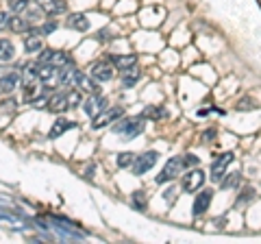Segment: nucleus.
Returning <instances> with one entry per match:
<instances>
[{
  "label": "nucleus",
  "mask_w": 261,
  "mask_h": 244,
  "mask_svg": "<svg viewBox=\"0 0 261 244\" xmlns=\"http://www.w3.org/2000/svg\"><path fill=\"white\" fill-rule=\"evenodd\" d=\"M144 127H146V118L137 116V118H124V120L116 122V125H113V131L122 133L124 140H133V137L144 133Z\"/></svg>",
  "instance_id": "obj_1"
},
{
  "label": "nucleus",
  "mask_w": 261,
  "mask_h": 244,
  "mask_svg": "<svg viewBox=\"0 0 261 244\" xmlns=\"http://www.w3.org/2000/svg\"><path fill=\"white\" fill-rule=\"evenodd\" d=\"M205 170L202 168H192L190 173H185L183 175V181H181V190L187 192V194H196L200 188H202V183H205Z\"/></svg>",
  "instance_id": "obj_2"
},
{
  "label": "nucleus",
  "mask_w": 261,
  "mask_h": 244,
  "mask_svg": "<svg viewBox=\"0 0 261 244\" xmlns=\"http://www.w3.org/2000/svg\"><path fill=\"white\" fill-rule=\"evenodd\" d=\"M185 170L183 166V157L176 155V157H170L166 161V166H163V170L157 175V183H166V181H172V179H176L178 175H181Z\"/></svg>",
  "instance_id": "obj_3"
},
{
  "label": "nucleus",
  "mask_w": 261,
  "mask_h": 244,
  "mask_svg": "<svg viewBox=\"0 0 261 244\" xmlns=\"http://www.w3.org/2000/svg\"><path fill=\"white\" fill-rule=\"evenodd\" d=\"M37 61H44V63H50L55 68H63V66H70L72 63V57L63 51H53V48H44L39 53V59Z\"/></svg>",
  "instance_id": "obj_4"
},
{
  "label": "nucleus",
  "mask_w": 261,
  "mask_h": 244,
  "mask_svg": "<svg viewBox=\"0 0 261 244\" xmlns=\"http://www.w3.org/2000/svg\"><path fill=\"white\" fill-rule=\"evenodd\" d=\"M124 116V107H107L100 113H96L92 120V129H105L107 125H111L113 120H120Z\"/></svg>",
  "instance_id": "obj_5"
},
{
  "label": "nucleus",
  "mask_w": 261,
  "mask_h": 244,
  "mask_svg": "<svg viewBox=\"0 0 261 244\" xmlns=\"http://www.w3.org/2000/svg\"><path fill=\"white\" fill-rule=\"evenodd\" d=\"M157 159H159V153L157 151H148V153H142V155H137L135 161L130 166H133V175H144V173H148V170L157 164Z\"/></svg>",
  "instance_id": "obj_6"
},
{
  "label": "nucleus",
  "mask_w": 261,
  "mask_h": 244,
  "mask_svg": "<svg viewBox=\"0 0 261 244\" xmlns=\"http://www.w3.org/2000/svg\"><path fill=\"white\" fill-rule=\"evenodd\" d=\"M233 157H235L233 153L226 151L222 155H218V159H214V164H211V179H214V181H220V179L226 175V168L233 161Z\"/></svg>",
  "instance_id": "obj_7"
},
{
  "label": "nucleus",
  "mask_w": 261,
  "mask_h": 244,
  "mask_svg": "<svg viewBox=\"0 0 261 244\" xmlns=\"http://www.w3.org/2000/svg\"><path fill=\"white\" fill-rule=\"evenodd\" d=\"M211 199H214V190H198V194H196V199H194V209H192V214L194 216H202L205 211L209 209L211 205Z\"/></svg>",
  "instance_id": "obj_8"
},
{
  "label": "nucleus",
  "mask_w": 261,
  "mask_h": 244,
  "mask_svg": "<svg viewBox=\"0 0 261 244\" xmlns=\"http://www.w3.org/2000/svg\"><path fill=\"white\" fill-rule=\"evenodd\" d=\"M113 72H116V68H113L111 61H96L92 66V79H96V81H111Z\"/></svg>",
  "instance_id": "obj_9"
},
{
  "label": "nucleus",
  "mask_w": 261,
  "mask_h": 244,
  "mask_svg": "<svg viewBox=\"0 0 261 244\" xmlns=\"http://www.w3.org/2000/svg\"><path fill=\"white\" fill-rule=\"evenodd\" d=\"M35 3H37L39 9L48 15H59L68 9V3H65V0H35Z\"/></svg>",
  "instance_id": "obj_10"
},
{
  "label": "nucleus",
  "mask_w": 261,
  "mask_h": 244,
  "mask_svg": "<svg viewBox=\"0 0 261 244\" xmlns=\"http://www.w3.org/2000/svg\"><path fill=\"white\" fill-rule=\"evenodd\" d=\"M83 109H85L87 116L94 118L96 113H100L102 109H107V99L100 96V94H92V99H89L87 103H83Z\"/></svg>",
  "instance_id": "obj_11"
},
{
  "label": "nucleus",
  "mask_w": 261,
  "mask_h": 244,
  "mask_svg": "<svg viewBox=\"0 0 261 244\" xmlns=\"http://www.w3.org/2000/svg\"><path fill=\"white\" fill-rule=\"evenodd\" d=\"M74 85H79L81 92H89V94H100V85H96V79L92 77H87L83 75V72L79 70V75H76V81H74Z\"/></svg>",
  "instance_id": "obj_12"
},
{
  "label": "nucleus",
  "mask_w": 261,
  "mask_h": 244,
  "mask_svg": "<svg viewBox=\"0 0 261 244\" xmlns=\"http://www.w3.org/2000/svg\"><path fill=\"white\" fill-rule=\"evenodd\" d=\"M109 61L113 63V68L120 70V72H124V70H128V68L137 66V57H135V55H111Z\"/></svg>",
  "instance_id": "obj_13"
},
{
  "label": "nucleus",
  "mask_w": 261,
  "mask_h": 244,
  "mask_svg": "<svg viewBox=\"0 0 261 244\" xmlns=\"http://www.w3.org/2000/svg\"><path fill=\"white\" fill-rule=\"evenodd\" d=\"M76 127V122H72L68 118H59V120H55V125L50 129V133H48V137L50 140H57V137H61L63 133H68L70 129H74Z\"/></svg>",
  "instance_id": "obj_14"
},
{
  "label": "nucleus",
  "mask_w": 261,
  "mask_h": 244,
  "mask_svg": "<svg viewBox=\"0 0 261 244\" xmlns=\"http://www.w3.org/2000/svg\"><path fill=\"white\" fill-rule=\"evenodd\" d=\"M65 24H68L70 29L79 31V33H85V31H89V20H87L85 13H72V15H68Z\"/></svg>",
  "instance_id": "obj_15"
},
{
  "label": "nucleus",
  "mask_w": 261,
  "mask_h": 244,
  "mask_svg": "<svg viewBox=\"0 0 261 244\" xmlns=\"http://www.w3.org/2000/svg\"><path fill=\"white\" fill-rule=\"evenodd\" d=\"M20 85V75L18 72H9L0 79V94H11L15 92V87Z\"/></svg>",
  "instance_id": "obj_16"
},
{
  "label": "nucleus",
  "mask_w": 261,
  "mask_h": 244,
  "mask_svg": "<svg viewBox=\"0 0 261 244\" xmlns=\"http://www.w3.org/2000/svg\"><path fill=\"white\" fill-rule=\"evenodd\" d=\"M46 109H48V111H53V113H63L65 109H70V107H68V99H65V94H55V96H50V99H48Z\"/></svg>",
  "instance_id": "obj_17"
},
{
  "label": "nucleus",
  "mask_w": 261,
  "mask_h": 244,
  "mask_svg": "<svg viewBox=\"0 0 261 244\" xmlns=\"http://www.w3.org/2000/svg\"><path fill=\"white\" fill-rule=\"evenodd\" d=\"M142 118H148V120H152V122L166 120V118H168V109H166V107H159V105H148V107L142 111Z\"/></svg>",
  "instance_id": "obj_18"
},
{
  "label": "nucleus",
  "mask_w": 261,
  "mask_h": 244,
  "mask_svg": "<svg viewBox=\"0 0 261 244\" xmlns=\"http://www.w3.org/2000/svg\"><path fill=\"white\" fill-rule=\"evenodd\" d=\"M140 77H142V72H140V68H137V66L124 70V72H122V87H126V89L133 87L137 81H140Z\"/></svg>",
  "instance_id": "obj_19"
},
{
  "label": "nucleus",
  "mask_w": 261,
  "mask_h": 244,
  "mask_svg": "<svg viewBox=\"0 0 261 244\" xmlns=\"http://www.w3.org/2000/svg\"><path fill=\"white\" fill-rule=\"evenodd\" d=\"M242 183V173H228V175H224L222 179H220V188L222 190H233V188H238V185Z\"/></svg>",
  "instance_id": "obj_20"
},
{
  "label": "nucleus",
  "mask_w": 261,
  "mask_h": 244,
  "mask_svg": "<svg viewBox=\"0 0 261 244\" xmlns=\"http://www.w3.org/2000/svg\"><path fill=\"white\" fill-rule=\"evenodd\" d=\"M76 75H79V70L72 68V63L70 66H63L61 72H59V85H74Z\"/></svg>",
  "instance_id": "obj_21"
},
{
  "label": "nucleus",
  "mask_w": 261,
  "mask_h": 244,
  "mask_svg": "<svg viewBox=\"0 0 261 244\" xmlns=\"http://www.w3.org/2000/svg\"><path fill=\"white\" fill-rule=\"evenodd\" d=\"M130 205H133L137 211H144L148 207V199H146V192L144 190H135L130 194Z\"/></svg>",
  "instance_id": "obj_22"
},
{
  "label": "nucleus",
  "mask_w": 261,
  "mask_h": 244,
  "mask_svg": "<svg viewBox=\"0 0 261 244\" xmlns=\"http://www.w3.org/2000/svg\"><path fill=\"white\" fill-rule=\"evenodd\" d=\"M9 29L13 31V33H27V31H29V20L20 18V15H11Z\"/></svg>",
  "instance_id": "obj_23"
},
{
  "label": "nucleus",
  "mask_w": 261,
  "mask_h": 244,
  "mask_svg": "<svg viewBox=\"0 0 261 244\" xmlns=\"http://www.w3.org/2000/svg\"><path fill=\"white\" fill-rule=\"evenodd\" d=\"M13 55H15L13 44L9 39H0V61H9L13 59Z\"/></svg>",
  "instance_id": "obj_24"
},
{
  "label": "nucleus",
  "mask_w": 261,
  "mask_h": 244,
  "mask_svg": "<svg viewBox=\"0 0 261 244\" xmlns=\"http://www.w3.org/2000/svg\"><path fill=\"white\" fill-rule=\"evenodd\" d=\"M24 51L27 53L42 51V39H39V35H27V39H24Z\"/></svg>",
  "instance_id": "obj_25"
},
{
  "label": "nucleus",
  "mask_w": 261,
  "mask_h": 244,
  "mask_svg": "<svg viewBox=\"0 0 261 244\" xmlns=\"http://www.w3.org/2000/svg\"><path fill=\"white\" fill-rule=\"evenodd\" d=\"M65 99H68V107L70 109H76L81 103H83V94H81V89H70L68 94H65Z\"/></svg>",
  "instance_id": "obj_26"
},
{
  "label": "nucleus",
  "mask_w": 261,
  "mask_h": 244,
  "mask_svg": "<svg viewBox=\"0 0 261 244\" xmlns=\"http://www.w3.org/2000/svg\"><path fill=\"white\" fill-rule=\"evenodd\" d=\"M257 107H259L257 101L250 99V96H244V99L235 105V109H238V111H250V109H257Z\"/></svg>",
  "instance_id": "obj_27"
},
{
  "label": "nucleus",
  "mask_w": 261,
  "mask_h": 244,
  "mask_svg": "<svg viewBox=\"0 0 261 244\" xmlns=\"http://www.w3.org/2000/svg\"><path fill=\"white\" fill-rule=\"evenodd\" d=\"M29 5H31V0H9V9H11L13 13L27 11V9H29Z\"/></svg>",
  "instance_id": "obj_28"
},
{
  "label": "nucleus",
  "mask_w": 261,
  "mask_h": 244,
  "mask_svg": "<svg viewBox=\"0 0 261 244\" xmlns=\"http://www.w3.org/2000/svg\"><path fill=\"white\" fill-rule=\"evenodd\" d=\"M133 161H135V155L133 153H128V151H124V153H120L118 155V166L120 168H130Z\"/></svg>",
  "instance_id": "obj_29"
},
{
  "label": "nucleus",
  "mask_w": 261,
  "mask_h": 244,
  "mask_svg": "<svg viewBox=\"0 0 261 244\" xmlns=\"http://www.w3.org/2000/svg\"><path fill=\"white\" fill-rule=\"evenodd\" d=\"M181 157H183V166H185V168H192V166L198 164V157L192 155V153H187V155H181Z\"/></svg>",
  "instance_id": "obj_30"
},
{
  "label": "nucleus",
  "mask_w": 261,
  "mask_h": 244,
  "mask_svg": "<svg viewBox=\"0 0 261 244\" xmlns=\"http://www.w3.org/2000/svg\"><path fill=\"white\" fill-rule=\"evenodd\" d=\"M24 13H27V20L29 22H35V20L42 18V9H39V7H37V9H27Z\"/></svg>",
  "instance_id": "obj_31"
},
{
  "label": "nucleus",
  "mask_w": 261,
  "mask_h": 244,
  "mask_svg": "<svg viewBox=\"0 0 261 244\" xmlns=\"http://www.w3.org/2000/svg\"><path fill=\"white\" fill-rule=\"evenodd\" d=\"M9 22H11V15L7 13V11H0V31L9 29Z\"/></svg>",
  "instance_id": "obj_32"
},
{
  "label": "nucleus",
  "mask_w": 261,
  "mask_h": 244,
  "mask_svg": "<svg viewBox=\"0 0 261 244\" xmlns=\"http://www.w3.org/2000/svg\"><path fill=\"white\" fill-rule=\"evenodd\" d=\"M48 99H50V96H37V99L33 101V107H35V109L46 107V105H48Z\"/></svg>",
  "instance_id": "obj_33"
},
{
  "label": "nucleus",
  "mask_w": 261,
  "mask_h": 244,
  "mask_svg": "<svg viewBox=\"0 0 261 244\" xmlns=\"http://www.w3.org/2000/svg\"><path fill=\"white\" fill-rule=\"evenodd\" d=\"M57 29V22H46L42 29H39V33H44V35H48V33H53V31Z\"/></svg>",
  "instance_id": "obj_34"
},
{
  "label": "nucleus",
  "mask_w": 261,
  "mask_h": 244,
  "mask_svg": "<svg viewBox=\"0 0 261 244\" xmlns=\"http://www.w3.org/2000/svg\"><path fill=\"white\" fill-rule=\"evenodd\" d=\"M216 135H218V131H216V129H207V131L202 133V142H211V140H214Z\"/></svg>",
  "instance_id": "obj_35"
},
{
  "label": "nucleus",
  "mask_w": 261,
  "mask_h": 244,
  "mask_svg": "<svg viewBox=\"0 0 261 244\" xmlns=\"http://www.w3.org/2000/svg\"><path fill=\"white\" fill-rule=\"evenodd\" d=\"M250 199H255V192H252V190L248 188L246 192H244V194H242V199L238 201V205H242V203H244V201H250Z\"/></svg>",
  "instance_id": "obj_36"
},
{
  "label": "nucleus",
  "mask_w": 261,
  "mask_h": 244,
  "mask_svg": "<svg viewBox=\"0 0 261 244\" xmlns=\"http://www.w3.org/2000/svg\"><path fill=\"white\" fill-rule=\"evenodd\" d=\"M111 37H113V35L109 33V31H107V29H102V31H100V33H98V39H100V42H105V39H111Z\"/></svg>",
  "instance_id": "obj_37"
},
{
  "label": "nucleus",
  "mask_w": 261,
  "mask_h": 244,
  "mask_svg": "<svg viewBox=\"0 0 261 244\" xmlns=\"http://www.w3.org/2000/svg\"><path fill=\"white\" fill-rule=\"evenodd\" d=\"M3 109H15V101L13 99H7L5 105H3Z\"/></svg>",
  "instance_id": "obj_38"
},
{
  "label": "nucleus",
  "mask_w": 261,
  "mask_h": 244,
  "mask_svg": "<svg viewBox=\"0 0 261 244\" xmlns=\"http://www.w3.org/2000/svg\"><path fill=\"white\" fill-rule=\"evenodd\" d=\"M85 177H87V179H92V177H94V164H92V166H87V170H85Z\"/></svg>",
  "instance_id": "obj_39"
}]
</instances>
